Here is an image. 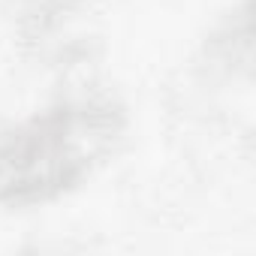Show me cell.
Returning a JSON list of instances; mask_svg holds the SVG:
<instances>
[{"label":"cell","mask_w":256,"mask_h":256,"mask_svg":"<svg viewBox=\"0 0 256 256\" xmlns=\"http://www.w3.org/2000/svg\"><path fill=\"white\" fill-rule=\"evenodd\" d=\"M114 133V112L94 102L64 106L30 120L0 148V196L34 202L70 187Z\"/></svg>","instance_id":"obj_1"}]
</instances>
